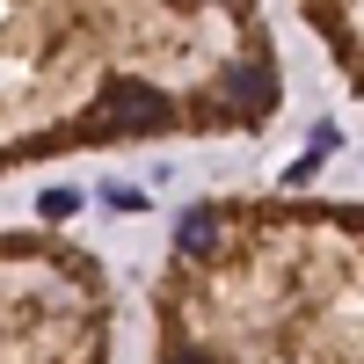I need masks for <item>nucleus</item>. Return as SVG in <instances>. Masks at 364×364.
<instances>
[{
	"label": "nucleus",
	"instance_id": "obj_1",
	"mask_svg": "<svg viewBox=\"0 0 364 364\" xmlns=\"http://www.w3.org/2000/svg\"><path fill=\"white\" fill-rule=\"evenodd\" d=\"M168 95L154 80H109L102 95H95V109H87V124L95 132H109V139H146V132H161L168 124Z\"/></svg>",
	"mask_w": 364,
	"mask_h": 364
},
{
	"label": "nucleus",
	"instance_id": "obj_2",
	"mask_svg": "<svg viewBox=\"0 0 364 364\" xmlns=\"http://www.w3.org/2000/svg\"><path fill=\"white\" fill-rule=\"evenodd\" d=\"M219 102H226L233 117H248V124H255V117L277 109V73H269L262 58H240V66L219 73Z\"/></svg>",
	"mask_w": 364,
	"mask_h": 364
},
{
	"label": "nucleus",
	"instance_id": "obj_3",
	"mask_svg": "<svg viewBox=\"0 0 364 364\" xmlns=\"http://www.w3.org/2000/svg\"><path fill=\"white\" fill-rule=\"evenodd\" d=\"M219 240H226V226H219V211H190V219L175 226V248L190 255V262H211V255H219Z\"/></svg>",
	"mask_w": 364,
	"mask_h": 364
},
{
	"label": "nucleus",
	"instance_id": "obj_4",
	"mask_svg": "<svg viewBox=\"0 0 364 364\" xmlns=\"http://www.w3.org/2000/svg\"><path fill=\"white\" fill-rule=\"evenodd\" d=\"M37 211H44V219H73V211H80V190H44Z\"/></svg>",
	"mask_w": 364,
	"mask_h": 364
},
{
	"label": "nucleus",
	"instance_id": "obj_5",
	"mask_svg": "<svg viewBox=\"0 0 364 364\" xmlns=\"http://www.w3.org/2000/svg\"><path fill=\"white\" fill-rule=\"evenodd\" d=\"M336 139H343L336 124H314V154H306V161H321V154H336Z\"/></svg>",
	"mask_w": 364,
	"mask_h": 364
},
{
	"label": "nucleus",
	"instance_id": "obj_6",
	"mask_svg": "<svg viewBox=\"0 0 364 364\" xmlns=\"http://www.w3.org/2000/svg\"><path fill=\"white\" fill-rule=\"evenodd\" d=\"M168 364H219V357H204V350H175Z\"/></svg>",
	"mask_w": 364,
	"mask_h": 364
}]
</instances>
